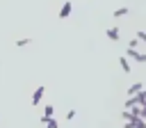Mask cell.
Returning <instances> with one entry per match:
<instances>
[{
  "label": "cell",
  "instance_id": "4",
  "mask_svg": "<svg viewBox=\"0 0 146 128\" xmlns=\"http://www.w3.org/2000/svg\"><path fill=\"white\" fill-rule=\"evenodd\" d=\"M105 34H107L110 41H119V39H121V30H119V27H107Z\"/></svg>",
  "mask_w": 146,
  "mask_h": 128
},
{
  "label": "cell",
  "instance_id": "12",
  "mask_svg": "<svg viewBox=\"0 0 146 128\" xmlns=\"http://www.w3.org/2000/svg\"><path fill=\"white\" fill-rule=\"evenodd\" d=\"M139 46H141V43H139L137 39H130V41H128V48H135V50H137Z\"/></svg>",
  "mask_w": 146,
  "mask_h": 128
},
{
  "label": "cell",
  "instance_id": "7",
  "mask_svg": "<svg viewBox=\"0 0 146 128\" xmlns=\"http://www.w3.org/2000/svg\"><path fill=\"white\" fill-rule=\"evenodd\" d=\"M128 11H130L128 7H119V9L112 11V16H114V18H123V16H128Z\"/></svg>",
  "mask_w": 146,
  "mask_h": 128
},
{
  "label": "cell",
  "instance_id": "1",
  "mask_svg": "<svg viewBox=\"0 0 146 128\" xmlns=\"http://www.w3.org/2000/svg\"><path fill=\"white\" fill-rule=\"evenodd\" d=\"M43 94H46V87H43V85H39V87L34 89V94H32V101H30V103H32V105L36 107V105H39V103L43 101Z\"/></svg>",
  "mask_w": 146,
  "mask_h": 128
},
{
  "label": "cell",
  "instance_id": "6",
  "mask_svg": "<svg viewBox=\"0 0 146 128\" xmlns=\"http://www.w3.org/2000/svg\"><path fill=\"white\" fill-rule=\"evenodd\" d=\"M144 89V82H132L130 87H128V96H135V94H139Z\"/></svg>",
  "mask_w": 146,
  "mask_h": 128
},
{
  "label": "cell",
  "instance_id": "3",
  "mask_svg": "<svg viewBox=\"0 0 146 128\" xmlns=\"http://www.w3.org/2000/svg\"><path fill=\"white\" fill-rule=\"evenodd\" d=\"M52 114H55V105H52V103H48V105L43 107V114H41V119H39V121H41V123H46L48 119H52Z\"/></svg>",
  "mask_w": 146,
  "mask_h": 128
},
{
  "label": "cell",
  "instance_id": "2",
  "mask_svg": "<svg viewBox=\"0 0 146 128\" xmlns=\"http://www.w3.org/2000/svg\"><path fill=\"white\" fill-rule=\"evenodd\" d=\"M71 11H73V2L71 0H66L64 5H62V9H59V18L64 21V18H68L71 16Z\"/></svg>",
  "mask_w": 146,
  "mask_h": 128
},
{
  "label": "cell",
  "instance_id": "11",
  "mask_svg": "<svg viewBox=\"0 0 146 128\" xmlns=\"http://www.w3.org/2000/svg\"><path fill=\"white\" fill-rule=\"evenodd\" d=\"M43 126H46V128H59V123H57L55 119H48V121H46Z\"/></svg>",
  "mask_w": 146,
  "mask_h": 128
},
{
  "label": "cell",
  "instance_id": "14",
  "mask_svg": "<svg viewBox=\"0 0 146 128\" xmlns=\"http://www.w3.org/2000/svg\"><path fill=\"white\" fill-rule=\"evenodd\" d=\"M123 128H132V123H130V121H125V123H123Z\"/></svg>",
  "mask_w": 146,
  "mask_h": 128
},
{
  "label": "cell",
  "instance_id": "15",
  "mask_svg": "<svg viewBox=\"0 0 146 128\" xmlns=\"http://www.w3.org/2000/svg\"><path fill=\"white\" fill-rule=\"evenodd\" d=\"M144 94H146V89H144Z\"/></svg>",
  "mask_w": 146,
  "mask_h": 128
},
{
  "label": "cell",
  "instance_id": "8",
  "mask_svg": "<svg viewBox=\"0 0 146 128\" xmlns=\"http://www.w3.org/2000/svg\"><path fill=\"white\" fill-rule=\"evenodd\" d=\"M30 43H32V39H30V37H23V39H18V41H16V46H18V48H25V46H30Z\"/></svg>",
  "mask_w": 146,
  "mask_h": 128
},
{
  "label": "cell",
  "instance_id": "9",
  "mask_svg": "<svg viewBox=\"0 0 146 128\" xmlns=\"http://www.w3.org/2000/svg\"><path fill=\"white\" fill-rule=\"evenodd\" d=\"M132 128H146V121H144L141 117H135V121H132Z\"/></svg>",
  "mask_w": 146,
  "mask_h": 128
},
{
  "label": "cell",
  "instance_id": "5",
  "mask_svg": "<svg viewBox=\"0 0 146 128\" xmlns=\"http://www.w3.org/2000/svg\"><path fill=\"white\" fill-rule=\"evenodd\" d=\"M119 64H121V71H123V73H130V71H132V66H130V62H128V57H125V55H121V57H119Z\"/></svg>",
  "mask_w": 146,
  "mask_h": 128
},
{
  "label": "cell",
  "instance_id": "13",
  "mask_svg": "<svg viewBox=\"0 0 146 128\" xmlns=\"http://www.w3.org/2000/svg\"><path fill=\"white\" fill-rule=\"evenodd\" d=\"M66 119L73 121V119H75V110H68V112H66Z\"/></svg>",
  "mask_w": 146,
  "mask_h": 128
},
{
  "label": "cell",
  "instance_id": "10",
  "mask_svg": "<svg viewBox=\"0 0 146 128\" xmlns=\"http://www.w3.org/2000/svg\"><path fill=\"white\" fill-rule=\"evenodd\" d=\"M135 39H137V41H139V43H144V46H146V32H144V30H139V32H137V37H135Z\"/></svg>",
  "mask_w": 146,
  "mask_h": 128
}]
</instances>
